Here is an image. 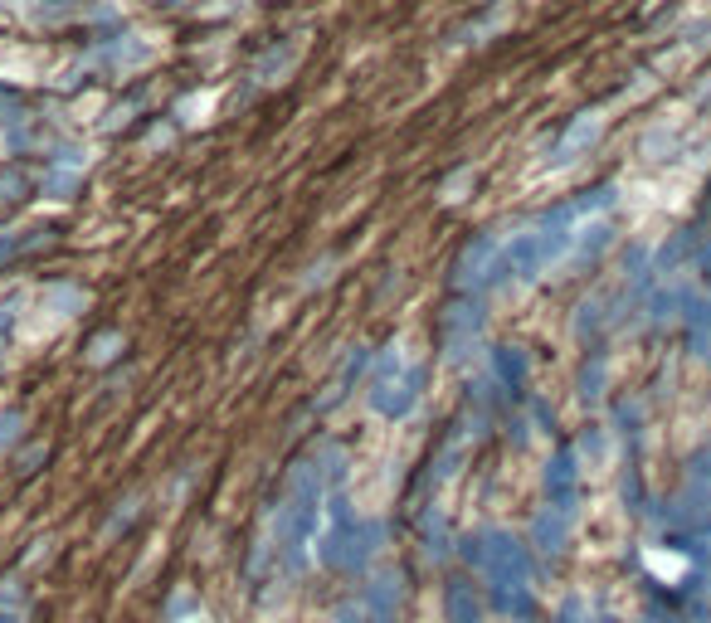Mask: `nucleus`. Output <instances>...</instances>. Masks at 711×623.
Returning <instances> with one entry per match:
<instances>
[{
	"label": "nucleus",
	"mask_w": 711,
	"mask_h": 623,
	"mask_svg": "<svg viewBox=\"0 0 711 623\" xmlns=\"http://www.w3.org/2000/svg\"><path fill=\"white\" fill-rule=\"evenodd\" d=\"M468 565L487 580V594H492V609L507 614L512 623H531L536 614V589H531V560L517 536L507 531H478L468 536Z\"/></svg>",
	"instance_id": "nucleus-1"
},
{
	"label": "nucleus",
	"mask_w": 711,
	"mask_h": 623,
	"mask_svg": "<svg viewBox=\"0 0 711 623\" xmlns=\"http://www.w3.org/2000/svg\"><path fill=\"white\" fill-rule=\"evenodd\" d=\"M366 623H400V575H380L361 594Z\"/></svg>",
	"instance_id": "nucleus-2"
},
{
	"label": "nucleus",
	"mask_w": 711,
	"mask_h": 623,
	"mask_svg": "<svg viewBox=\"0 0 711 623\" xmlns=\"http://www.w3.org/2000/svg\"><path fill=\"white\" fill-rule=\"evenodd\" d=\"M483 619V604L468 580H453L449 594H444V623H478Z\"/></svg>",
	"instance_id": "nucleus-3"
},
{
	"label": "nucleus",
	"mask_w": 711,
	"mask_h": 623,
	"mask_svg": "<svg viewBox=\"0 0 711 623\" xmlns=\"http://www.w3.org/2000/svg\"><path fill=\"white\" fill-rule=\"evenodd\" d=\"M166 619H171V623H195V619H205V614H200V604H195V594H190V589H181V594L171 599V609H166Z\"/></svg>",
	"instance_id": "nucleus-4"
},
{
	"label": "nucleus",
	"mask_w": 711,
	"mask_h": 623,
	"mask_svg": "<svg viewBox=\"0 0 711 623\" xmlns=\"http://www.w3.org/2000/svg\"><path fill=\"white\" fill-rule=\"evenodd\" d=\"M707 589H711V585H707Z\"/></svg>",
	"instance_id": "nucleus-5"
}]
</instances>
